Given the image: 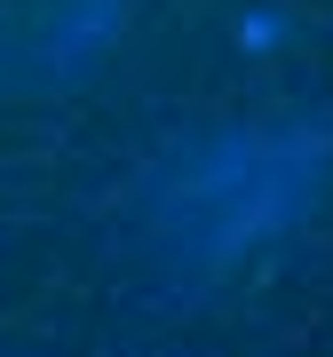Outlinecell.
<instances>
[{
    "mask_svg": "<svg viewBox=\"0 0 333 357\" xmlns=\"http://www.w3.org/2000/svg\"><path fill=\"white\" fill-rule=\"evenodd\" d=\"M111 32H119V0H64V16L48 24V64L72 72L79 56L111 48Z\"/></svg>",
    "mask_w": 333,
    "mask_h": 357,
    "instance_id": "obj_1",
    "label": "cell"
},
{
    "mask_svg": "<svg viewBox=\"0 0 333 357\" xmlns=\"http://www.w3.org/2000/svg\"><path fill=\"white\" fill-rule=\"evenodd\" d=\"M238 32H246V48L262 56V48H278V32H286V16H278V8H254V16H246Z\"/></svg>",
    "mask_w": 333,
    "mask_h": 357,
    "instance_id": "obj_2",
    "label": "cell"
}]
</instances>
